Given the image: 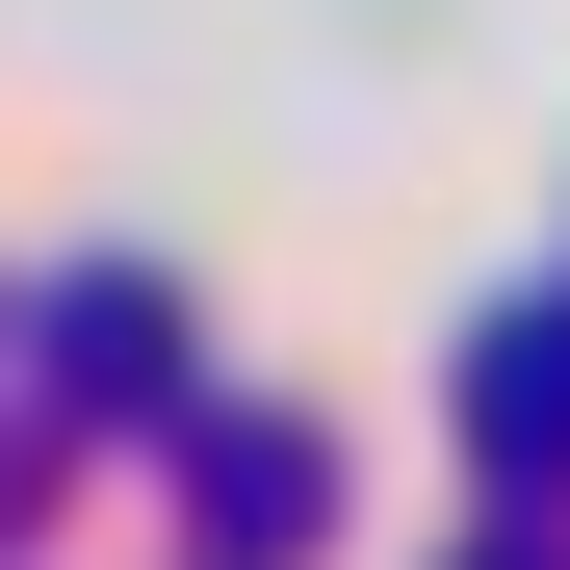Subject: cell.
Masks as SVG:
<instances>
[{
  "mask_svg": "<svg viewBox=\"0 0 570 570\" xmlns=\"http://www.w3.org/2000/svg\"><path fill=\"white\" fill-rule=\"evenodd\" d=\"M466 415H493V441H570V312H519L493 363H466Z\"/></svg>",
  "mask_w": 570,
  "mask_h": 570,
  "instance_id": "cell-2",
  "label": "cell"
},
{
  "mask_svg": "<svg viewBox=\"0 0 570 570\" xmlns=\"http://www.w3.org/2000/svg\"><path fill=\"white\" fill-rule=\"evenodd\" d=\"M208 519H234V544H312V415H234V441H208Z\"/></svg>",
  "mask_w": 570,
  "mask_h": 570,
  "instance_id": "cell-1",
  "label": "cell"
}]
</instances>
